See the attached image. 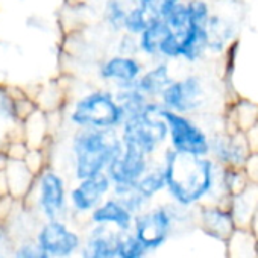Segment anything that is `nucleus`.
<instances>
[{"label":"nucleus","mask_w":258,"mask_h":258,"mask_svg":"<svg viewBox=\"0 0 258 258\" xmlns=\"http://www.w3.org/2000/svg\"><path fill=\"white\" fill-rule=\"evenodd\" d=\"M160 160L167 175L166 195L173 204L184 208L204 202L220 204V198L225 196L220 188L222 166L211 157L179 154L167 146Z\"/></svg>","instance_id":"f257e3e1"},{"label":"nucleus","mask_w":258,"mask_h":258,"mask_svg":"<svg viewBox=\"0 0 258 258\" xmlns=\"http://www.w3.org/2000/svg\"><path fill=\"white\" fill-rule=\"evenodd\" d=\"M117 129H76L72 143V167L76 181L106 173L109 163L121 152Z\"/></svg>","instance_id":"f03ea898"},{"label":"nucleus","mask_w":258,"mask_h":258,"mask_svg":"<svg viewBox=\"0 0 258 258\" xmlns=\"http://www.w3.org/2000/svg\"><path fill=\"white\" fill-rule=\"evenodd\" d=\"M163 109L160 100L151 99L143 112L126 117L118 129L121 140L136 145L152 158H158L169 146V126Z\"/></svg>","instance_id":"7ed1b4c3"},{"label":"nucleus","mask_w":258,"mask_h":258,"mask_svg":"<svg viewBox=\"0 0 258 258\" xmlns=\"http://www.w3.org/2000/svg\"><path fill=\"white\" fill-rule=\"evenodd\" d=\"M69 120L76 129H117L118 131L124 121V112L120 108L112 88L97 87L75 100Z\"/></svg>","instance_id":"20e7f679"},{"label":"nucleus","mask_w":258,"mask_h":258,"mask_svg":"<svg viewBox=\"0 0 258 258\" xmlns=\"http://www.w3.org/2000/svg\"><path fill=\"white\" fill-rule=\"evenodd\" d=\"M213 96L214 87L208 76L201 72H188L175 78L158 100L166 109L202 117L210 114L208 109L211 106Z\"/></svg>","instance_id":"39448f33"},{"label":"nucleus","mask_w":258,"mask_h":258,"mask_svg":"<svg viewBox=\"0 0 258 258\" xmlns=\"http://www.w3.org/2000/svg\"><path fill=\"white\" fill-rule=\"evenodd\" d=\"M169 126V148L179 154L195 157H210L211 131L199 117L163 109Z\"/></svg>","instance_id":"423d86ee"},{"label":"nucleus","mask_w":258,"mask_h":258,"mask_svg":"<svg viewBox=\"0 0 258 258\" xmlns=\"http://www.w3.org/2000/svg\"><path fill=\"white\" fill-rule=\"evenodd\" d=\"M179 208L170 201V204H157L136 214L133 232L149 252L160 249L169 240L176 226Z\"/></svg>","instance_id":"0eeeda50"},{"label":"nucleus","mask_w":258,"mask_h":258,"mask_svg":"<svg viewBox=\"0 0 258 258\" xmlns=\"http://www.w3.org/2000/svg\"><path fill=\"white\" fill-rule=\"evenodd\" d=\"M155 158L145 154L140 148L123 142L121 152L109 163L106 175L112 182L114 196L120 198L136 188L139 179L146 173Z\"/></svg>","instance_id":"6e6552de"},{"label":"nucleus","mask_w":258,"mask_h":258,"mask_svg":"<svg viewBox=\"0 0 258 258\" xmlns=\"http://www.w3.org/2000/svg\"><path fill=\"white\" fill-rule=\"evenodd\" d=\"M35 207L43 220L67 219L70 213L69 190L61 173L46 169L38 175L35 187Z\"/></svg>","instance_id":"1a4fd4ad"},{"label":"nucleus","mask_w":258,"mask_h":258,"mask_svg":"<svg viewBox=\"0 0 258 258\" xmlns=\"http://www.w3.org/2000/svg\"><path fill=\"white\" fill-rule=\"evenodd\" d=\"M34 240L52 258H72L79 253L84 237L73 229L66 219L41 220Z\"/></svg>","instance_id":"9d476101"},{"label":"nucleus","mask_w":258,"mask_h":258,"mask_svg":"<svg viewBox=\"0 0 258 258\" xmlns=\"http://www.w3.org/2000/svg\"><path fill=\"white\" fill-rule=\"evenodd\" d=\"M250 154L252 148L246 133L229 127H222L211 133L210 157L220 166L243 169Z\"/></svg>","instance_id":"9b49d317"},{"label":"nucleus","mask_w":258,"mask_h":258,"mask_svg":"<svg viewBox=\"0 0 258 258\" xmlns=\"http://www.w3.org/2000/svg\"><path fill=\"white\" fill-rule=\"evenodd\" d=\"M148 62L142 56H126L112 53L102 59L97 67L99 79L112 90L136 87Z\"/></svg>","instance_id":"f8f14e48"},{"label":"nucleus","mask_w":258,"mask_h":258,"mask_svg":"<svg viewBox=\"0 0 258 258\" xmlns=\"http://www.w3.org/2000/svg\"><path fill=\"white\" fill-rule=\"evenodd\" d=\"M112 193V182L106 173L76 181L69 190L70 211L78 216H90L109 195Z\"/></svg>","instance_id":"ddd939ff"},{"label":"nucleus","mask_w":258,"mask_h":258,"mask_svg":"<svg viewBox=\"0 0 258 258\" xmlns=\"http://www.w3.org/2000/svg\"><path fill=\"white\" fill-rule=\"evenodd\" d=\"M210 31L205 25L190 23V26L179 37V62L185 66H198L204 62L208 55Z\"/></svg>","instance_id":"4468645a"},{"label":"nucleus","mask_w":258,"mask_h":258,"mask_svg":"<svg viewBox=\"0 0 258 258\" xmlns=\"http://www.w3.org/2000/svg\"><path fill=\"white\" fill-rule=\"evenodd\" d=\"M118 231L108 225H94L84 237L79 250L81 258H117Z\"/></svg>","instance_id":"2eb2a0df"},{"label":"nucleus","mask_w":258,"mask_h":258,"mask_svg":"<svg viewBox=\"0 0 258 258\" xmlns=\"http://www.w3.org/2000/svg\"><path fill=\"white\" fill-rule=\"evenodd\" d=\"M134 214L129 211L124 204L114 195H109L97 208H94L88 220L93 225H108L117 231H133Z\"/></svg>","instance_id":"dca6fc26"},{"label":"nucleus","mask_w":258,"mask_h":258,"mask_svg":"<svg viewBox=\"0 0 258 258\" xmlns=\"http://www.w3.org/2000/svg\"><path fill=\"white\" fill-rule=\"evenodd\" d=\"M173 64L166 59L148 62L145 72L137 81V88L143 91L149 99L158 100L164 90L173 82L176 78L173 75Z\"/></svg>","instance_id":"f3484780"},{"label":"nucleus","mask_w":258,"mask_h":258,"mask_svg":"<svg viewBox=\"0 0 258 258\" xmlns=\"http://www.w3.org/2000/svg\"><path fill=\"white\" fill-rule=\"evenodd\" d=\"M170 31L164 19H151L148 28L139 35L140 56L146 62L160 61V46Z\"/></svg>","instance_id":"a211bd4d"},{"label":"nucleus","mask_w":258,"mask_h":258,"mask_svg":"<svg viewBox=\"0 0 258 258\" xmlns=\"http://www.w3.org/2000/svg\"><path fill=\"white\" fill-rule=\"evenodd\" d=\"M5 170L10 182V195L17 201H23L34 187L35 173L28 167L25 160H10Z\"/></svg>","instance_id":"6ab92c4d"},{"label":"nucleus","mask_w":258,"mask_h":258,"mask_svg":"<svg viewBox=\"0 0 258 258\" xmlns=\"http://www.w3.org/2000/svg\"><path fill=\"white\" fill-rule=\"evenodd\" d=\"M136 188L149 202H152L161 193H166V188H167V175H166V169H164V164L160 160V157L152 161L151 167L139 179Z\"/></svg>","instance_id":"aec40b11"},{"label":"nucleus","mask_w":258,"mask_h":258,"mask_svg":"<svg viewBox=\"0 0 258 258\" xmlns=\"http://www.w3.org/2000/svg\"><path fill=\"white\" fill-rule=\"evenodd\" d=\"M258 123V105L252 103L249 100L240 99L235 103H231V112L229 120L225 127L229 129H238L243 133H249L250 129Z\"/></svg>","instance_id":"412c9836"},{"label":"nucleus","mask_w":258,"mask_h":258,"mask_svg":"<svg viewBox=\"0 0 258 258\" xmlns=\"http://www.w3.org/2000/svg\"><path fill=\"white\" fill-rule=\"evenodd\" d=\"M202 219H204V225L207 226V229H210V232H217L222 235L223 232L232 231L234 216L231 210L229 211L225 210L217 202H210L204 205Z\"/></svg>","instance_id":"4be33fe9"},{"label":"nucleus","mask_w":258,"mask_h":258,"mask_svg":"<svg viewBox=\"0 0 258 258\" xmlns=\"http://www.w3.org/2000/svg\"><path fill=\"white\" fill-rule=\"evenodd\" d=\"M133 2L134 0H105L102 17L103 23L112 34L118 35L123 32L124 19Z\"/></svg>","instance_id":"5701e85b"},{"label":"nucleus","mask_w":258,"mask_h":258,"mask_svg":"<svg viewBox=\"0 0 258 258\" xmlns=\"http://www.w3.org/2000/svg\"><path fill=\"white\" fill-rule=\"evenodd\" d=\"M114 91H115V99L124 112V118L143 112L151 100L143 91L137 88V85L123 90H114Z\"/></svg>","instance_id":"b1692460"},{"label":"nucleus","mask_w":258,"mask_h":258,"mask_svg":"<svg viewBox=\"0 0 258 258\" xmlns=\"http://www.w3.org/2000/svg\"><path fill=\"white\" fill-rule=\"evenodd\" d=\"M149 249L139 240L133 231H118L117 258H146Z\"/></svg>","instance_id":"393cba45"},{"label":"nucleus","mask_w":258,"mask_h":258,"mask_svg":"<svg viewBox=\"0 0 258 258\" xmlns=\"http://www.w3.org/2000/svg\"><path fill=\"white\" fill-rule=\"evenodd\" d=\"M149 22H151L149 14L134 0V2L131 4V7H129V10H127L126 19H124L123 32L139 37L148 28Z\"/></svg>","instance_id":"a878e982"},{"label":"nucleus","mask_w":258,"mask_h":258,"mask_svg":"<svg viewBox=\"0 0 258 258\" xmlns=\"http://www.w3.org/2000/svg\"><path fill=\"white\" fill-rule=\"evenodd\" d=\"M166 23L170 26V29L173 32H176L179 37L184 34V31L190 26L191 23V19H190V14H188V10H187V5H185V0L178 5H175L169 14L164 17Z\"/></svg>","instance_id":"bb28decb"},{"label":"nucleus","mask_w":258,"mask_h":258,"mask_svg":"<svg viewBox=\"0 0 258 258\" xmlns=\"http://www.w3.org/2000/svg\"><path fill=\"white\" fill-rule=\"evenodd\" d=\"M11 258H52L34 238L16 241Z\"/></svg>","instance_id":"cd10ccee"},{"label":"nucleus","mask_w":258,"mask_h":258,"mask_svg":"<svg viewBox=\"0 0 258 258\" xmlns=\"http://www.w3.org/2000/svg\"><path fill=\"white\" fill-rule=\"evenodd\" d=\"M151 19H164L169 11L184 0H136Z\"/></svg>","instance_id":"c85d7f7f"},{"label":"nucleus","mask_w":258,"mask_h":258,"mask_svg":"<svg viewBox=\"0 0 258 258\" xmlns=\"http://www.w3.org/2000/svg\"><path fill=\"white\" fill-rule=\"evenodd\" d=\"M185 5H187L191 22L207 26L213 14V8L208 0H185Z\"/></svg>","instance_id":"c756f323"},{"label":"nucleus","mask_w":258,"mask_h":258,"mask_svg":"<svg viewBox=\"0 0 258 258\" xmlns=\"http://www.w3.org/2000/svg\"><path fill=\"white\" fill-rule=\"evenodd\" d=\"M115 53L126 55V56H140L139 37L126 32L118 34L115 41Z\"/></svg>","instance_id":"7c9ffc66"},{"label":"nucleus","mask_w":258,"mask_h":258,"mask_svg":"<svg viewBox=\"0 0 258 258\" xmlns=\"http://www.w3.org/2000/svg\"><path fill=\"white\" fill-rule=\"evenodd\" d=\"M118 199L124 204V207H126L129 211H131L134 216L139 214V213H142V211H145V210L149 208V205H151V202H149L146 198H143V196L137 191V188H134V190H131L129 193L120 196Z\"/></svg>","instance_id":"2f4dec72"},{"label":"nucleus","mask_w":258,"mask_h":258,"mask_svg":"<svg viewBox=\"0 0 258 258\" xmlns=\"http://www.w3.org/2000/svg\"><path fill=\"white\" fill-rule=\"evenodd\" d=\"M244 172L247 175V179L250 182H256L258 184V152H252L250 157L247 158L246 164H244Z\"/></svg>","instance_id":"473e14b6"},{"label":"nucleus","mask_w":258,"mask_h":258,"mask_svg":"<svg viewBox=\"0 0 258 258\" xmlns=\"http://www.w3.org/2000/svg\"><path fill=\"white\" fill-rule=\"evenodd\" d=\"M247 139H249L252 152H258V123L247 133Z\"/></svg>","instance_id":"72a5a7b5"},{"label":"nucleus","mask_w":258,"mask_h":258,"mask_svg":"<svg viewBox=\"0 0 258 258\" xmlns=\"http://www.w3.org/2000/svg\"><path fill=\"white\" fill-rule=\"evenodd\" d=\"M10 195V182H8V175L7 170H0V196Z\"/></svg>","instance_id":"f704fd0d"},{"label":"nucleus","mask_w":258,"mask_h":258,"mask_svg":"<svg viewBox=\"0 0 258 258\" xmlns=\"http://www.w3.org/2000/svg\"><path fill=\"white\" fill-rule=\"evenodd\" d=\"M8 163H10L8 155H7V154H4V152H0V170H5V169H7V166H8Z\"/></svg>","instance_id":"c9c22d12"},{"label":"nucleus","mask_w":258,"mask_h":258,"mask_svg":"<svg viewBox=\"0 0 258 258\" xmlns=\"http://www.w3.org/2000/svg\"><path fill=\"white\" fill-rule=\"evenodd\" d=\"M0 198H2V196H0Z\"/></svg>","instance_id":"e433bc0d"}]
</instances>
